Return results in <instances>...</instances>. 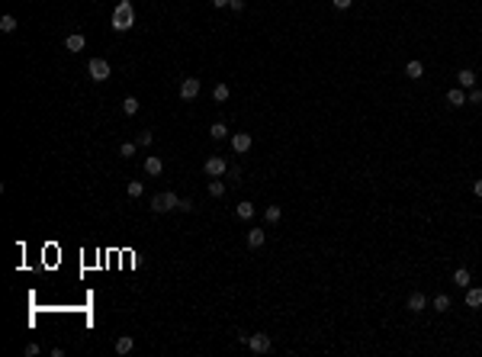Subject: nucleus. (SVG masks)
I'll return each instance as SVG.
<instances>
[{
	"label": "nucleus",
	"mask_w": 482,
	"mask_h": 357,
	"mask_svg": "<svg viewBox=\"0 0 482 357\" xmlns=\"http://www.w3.org/2000/svg\"><path fill=\"white\" fill-rule=\"evenodd\" d=\"M113 29L116 32L132 29V7H129V0H119V7H116V13H113Z\"/></svg>",
	"instance_id": "nucleus-1"
},
{
	"label": "nucleus",
	"mask_w": 482,
	"mask_h": 357,
	"mask_svg": "<svg viewBox=\"0 0 482 357\" xmlns=\"http://www.w3.org/2000/svg\"><path fill=\"white\" fill-rule=\"evenodd\" d=\"M180 206V196L174 193H154L151 196V212H168V210H177Z\"/></svg>",
	"instance_id": "nucleus-2"
},
{
	"label": "nucleus",
	"mask_w": 482,
	"mask_h": 357,
	"mask_svg": "<svg viewBox=\"0 0 482 357\" xmlns=\"http://www.w3.org/2000/svg\"><path fill=\"white\" fill-rule=\"evenodd\" d=\"M87 71H90V78L93 81H109V62L106 58H90V64H87Z\"/></svg>",
	"instance_id": "nucleus-3"
},
{
	"label": "nucleus",
	"mask_w": 482,
	"mask_h": 357,
	"mask_svg": "<svg viewBox=\"0 0 482 357\" xmlns=\"http://www.w3.org/2000/svg\"><path fill=\"white\" fill-rule=\"evenodd\" d=\"M203 171L209 174V177H225V171H229V164H225V158H209L206 164H203Z\"/></svg>",
	"instance_id": "nucleus-4"
},
{
	"label": "nucleus",
	"mask_w": 482,
	"mask_h": 357,
	"mask_svg": "<svg viewBox=\"0 0 482 357\" xmlns=\"http://www.w3.org/2000/svg\"><path fill=\"white\" fill-rule=\"evenodd\" d=\"M270 335H248V348L254 351V354H267L270 351Z\"/></svg>",
	"instance_id": "nucleus-5"
},
{
	"label": "nucleus",
	"mask_w": 482,
	"mask_h": 357,
	"mask_svg": "<svg viewBox=\"0 0 482 357\" xmlns=\"http://www.w3.org/2000/svg\"><path fill=\"white\" fill-rule=\"evenodd\" d=\"M180 97H184V100H196L199 97V78H187L184 84H180Z\"/></svg>",
	"instance_id": "nucleus-6"
},
{
	"label": "nucleus",
	"mask_w": 482,
	"mask_h": 357,
	"mask_svg": "<svg viewBox=\"0 0 482 357\" xmlns=\"http://www.w3.org/2000/svg\"><path fill=\"white\" fill-rule=\"evenodd\" d=\"M231 148H235V155H248V151H251V135L248 132L231 135Z\"/></svg>",
	"instance_id": "nucleus-7"
},
{
	"label": "nucleus",
	"mask_w": 482,
	"mask_h": 357,
	"mask_svg": "<svg viewBox=\"0 0 482 357\" xmlns=\"http://www.w3.org/2000/svg\"><path fill=\"white\" fill-rule=\"evenodd\" d=\"M405 309L408 312H424V309H428V296H424V293H412V296H408V303H405Z\"/></svg>",
	"instance_id": "nucleus-8"
},
{
	"label": "nucleus",
	"mask_w": 482,
	"mask_h": 357,
	"mask_svg": "<svg viewBox=\"0 0 482 357\" xmlns=\"http://www.w3.org/2000/svg\"><path fill=\"white\" fill-rule=\"evenodd\" d=\"M254 212H257V206H254L251 200H241V203L235 206V216H238V219H245V222H248V219H254Z\"/></svg>",
	"instance_id": "nucleus-9"
},
{
	"label": "nucleus",
	"mask_w": 482,
	"mask_h": 357,
	"mask_svg": "<svg viewBox=\"0 0 482 357\" xmlns=\"http://www.w3.org/2000/svg\"><path fill=\"white\" fill-rule=\"evenodd\" d=\"M161 171H164V161H161L158 155H148L145 158V174H148V177H158Z\"/></svg>",
	"instance_id": "nucleus-10"
},
{
	"label": "nucleus",
	"mask_w": 482,
	"mask_h": 357,
	"mask_svg": "<svg viewBox=\"0 0 482 357\" xmlns=\"http://www.w3.org/2000/svg\"><path fill=\"white\" fill-rule=\"evenodd\" d=\"M84 45H87V39L81 32H71L68 39H64V48H68V52H84Z\"/></svg>",
	"instance_id": "nucleus-11"
},
{
	"label": "nucleus",
	"mask_w": 482,
	"mask_h": 357,
	"mask_svg": "<svg viewBox=\"0 0 482 357\" xmlns=\"http://www.w3.org/2000/svg\"><path fill=\"white\" fill-rule=\"evenodd\" d=\"M457 84H460V87H476V71L460 68V71H457Z\"/></svg>",
	"instance_id": "nucleus-12"
},
{
	"label": "nucleus",
	"mask_w": 482,
	"mask_h": 357,
	"mask_svg": "<svg viewBox=\"0 0 482 357\" xmlns=\"http://www.w3.org/2000/svg\"><path fill=\"white\" fill-rule=\"evenodd\" d=\"M116 354H129L132 348H135V338H132V335H123V338H116Z\"/></svg>",
	"instance_id": "nucleus-13"
},
{
	"label": "nucleus",
	"mask_w": 482,
	"mask_h": 357,
	"mask_svg": "<svg viewBox=\"0 0 482 357\" xmlns=\"http://www.w3.org/2000/svg\"><path fill=\"white\" fill-rule=\"evenodd\" d=\"M466 306L469 309H479L482 306V287H469L466 290Z\"/></svg>",
	"instance_id": "nucleus-14"
},
{
	"label": "nucleus",
	"mask_w": 482,
	"mask_h": 357,
	"mask_svg": "<svg viewBox=\"0 0 482 357\" xmlns=\"http://www.w3.org/2000/svg\"><path fill=\"white\" fill-rule=\"evenodd\" d=\"M264 241H267V235H264V229H251V232H248V248H260Z\"/></svg>",
	"instance_id": "nucleus-15"
},
{
	"label": "nucleus",
	"mask_w": 482,
	"mask_h": 357,
	"mask_svg": "<svg viewBox=\"0 0 482 357\" xmlns=\"http://www.w3.org/2000/svg\"><path fill=\"white\" fill-rule=\"evenodd\" d=\"M447 103H450V106H463V103H466V93L460 90V87H453V90H447Z\"/></svg>",
	"instance_id": "nucleus-16"
},
{
	"label": "nucleus",
	"mask_w": 482,
	"mask_h": 357,
	"mask_svg": "<svg viewBox=\"0 0 482 357\" xmlns=\"http://www.w3.org/2000/svg\"><path fill=\"white\" fill-rule=\"evenodd\" d=\"M469 280H473V273H469L466 267H457V271H453V283H457V287H469Z\"/></svg>",
	"instance_id": "nucleus-17"
},
{
	"label": "nucleus",
	"mask_w": 482,
	"mask_h": 357,
	"mask_svg": "<svg viewBox=\"0 0 482 357\" xmlns=\"http://www.w3.org/2000/svg\"><path fill=\"white\" fill-rule=\"evenodd\" d=\"M431 309H434V312H447V309H450V296H447V293H437L434 303H431Z\"/></svg>",
	"instance_id": "nucleus-18"
},
{
	"label": "nucleus",
	"mask_w": 482,
	"mask_h": 357,
	"mask_svg": "<svg viewBox=\"0 0 482 357\" xmlns=\"http://www.w3.org/2000/svg\"><path fill=\"white\" fill-rule=\"evenodd\" d=\"M229 97H231V90H229L225 84H215V87H212V100H215V103H225Z\"/></svg>",
	"instance_id": "nucleus-19"
},
{
	"label": "nucleus",
	"mask_w": 482,
	"mask_h": 357,
	"mask_svg": "<svg viewBox=\"0 0 482 357\" xmlns=\"http://www.w3.org/2000/svg\"><path fill=\"white\" fill-rule=\"evenodd\" d=\"M405 74H408L412 81H418L421 74H424V64H421V62H408V64H405Z\"/></svg>",
	"instance_id": "nucleus-20"
},
{
	"label": "nucleus",
	"mask_w": 482,
	"mask_h": 357,
	"mask_svg": "<svg viewBox=\"0 0 482 357\" xmlns=\"http://www.w3.org/2000/svg\"><path fill=\"white\" fill-rule=\"evenodd\" d=\"M209 135H212L215 142H222L225 135H229V129H225V123H212V126H209Z\"/></svg>",
	"instance_id": "nucleus-21"
},
{
	"label": "nucleus",
	"mask_w": 482,
	"mask_h": 357,
	"mask_svg": "<svg viewBox=\"0 0 482 357\" xmlns=\"http://www.w3.org/2000/svg\"><path fill=\"white\" fill-rule=\"evenodd\" d=\"M123 113H126V116H135V113H138V100H135V97H126V100H123Z\"/></svg>",
	"instance_id": "nucleus-22"
},
{
	"label": "nucleus",
	"mask_w": 482,
	"mask_h": 357,
	"mask_svg": "<svg viewBox=\"0 0 482 357\" xmlns=\"http://www.w3.org/2000/svg\"><path fill=\"white\" fill-rule=\"evenodd\" d=\"M0 29H3V32H13L16 29V16H0Z\"/></svg>",
	"instance_id": "nucleus-23"
},
{
	"label": "nucleus",
	"mask_w": 482,
	"mask_h": 357,
	"mask_svg": "<svg viewBox=\"0 0 482 357\" xmlns=\"http://www.w3.org/2000/svg\"><path fill=\"white\" fill-rule=\"evenodd\" d=\"M126 190H129V196H132V200H135V196H142V193H145V187H142V180H132V184L126 187Z\"/></svg>",
	"instance_id": "nucleus-24"
},
{
	"label": "nucleus",
	"mask_w": 482,
	"mask_h": 357,
	"mask_svg": "<svg viewBox=\"0 0 482 357\" xmlns=\"http://www.w3.org/2000/svg\"><path fill=\"white\" fill-rule=\"evenodd\" d=\"M209 196H225V184L222 180H212V184H209Z\"/></svg>",
	"instance_id": "nucleus-25"
},
{
	"label": "nucleus",
	"mask_w": 482,
	"mask_h": 357,
	"mask_svg": "<svg viewBox=\"0 0 482 357\" xmlns=\"http://www.w3.org/2000/svg\"><path fill=\"white\" fill-rule=\"evenodd\" d=\"M264 216H267V222H280L283 210H280V206H267V212H264Z\"/></svg>",
	"instance_id": "nucleus-26"
},
{
	"label": "nucleus",
	"mask_w": 482,
	"mask_h": 357,
	"mask_svg": "<svg viewBox=\"0 0 482 357\" xmlns=\"http://www.w3.org/2000/svg\"><path fill=\"white\" fill-rule=\"evenodd\" d=\"M151 142H154V135L148 132V129H142V132H138V139H135V145H145V148H148Z\"/></svg>",
	"instance_id": "nucleus-27"
},
{
	"label": "nucleus",
	"mask_w": 482,
	"mask_h": 357,
	"mask_svg": "<svg viewBox=\"0 0 482 357\" xmlns=\"http://www.w3.org/2000/svg\"><path fill=\"white\" fill-rule=\"evenodd\" d=\"M119 155H123V158H132V155H135V142H123Z\"/></svg>",
	"instance_id": "nucleus-28"
},
{
	"label": "nucleus",
	"mask_w": 482,
	"mask_h": 357,
	"mask_svg": "<svg viewBox=\"0 0 482 357\" xmlns=\"http://www.w3.org/2000/svg\"><path fill=\"white\" fill-rule=\"evenodd\" d=\"M469 103H482V90H476V87H469V97H466Z\"/></svg>",
	"instance_id": "nucleus-29"
},
{
	"label": "nucleus",
	"mask_w": 482,
	"mask_h": 357,
	"mask_svg": "<svg viewBox=\"0 0 482 357\" xmlns=\"http://www.w3.org/2000/svg\"><path fill=\"white\" fill-rule=\"evenodd\" d=\"M331 3H335V10H351L354 0H331Z\"/></svg>",
	"instance_id": "nucleus-30"
},
{
	"label": "nucleus",
	"mask_w": 482,
	"mask_h": 357,
	"mask_svg": "<svg viewBox=\"0 0 482 357\" xmlns=\"http://www.w3.org/2000/svg\"><path fill=\"white\" fill-rule=\"evenodd\" d=\"M229 7L235 10V13H241V10H245V0H229Z\"/></svg>",
	"instance_id": "nucleus-31"
},
{
	"label": "nucleus",
	"mask_w": 482,
	"mask_h": 357,
	"mask_svg": "<svg viewBox=\"0 0 482 357\" xmlns=\"http://www.w3.org/2000/svg\"><path fill=\"white\" fill-rule=\"evenodd\" d=\"M177 210H180V212H190V210H193V200H180V206H177Z\"/></svg>",
	"instance_id": "nucleus-32"
},
{
	"label": "nucleus",
	"mask_w": 482,
	"mask_h": 357,
	"mask_svg": "<svg viewBox=\"0 0 482 357\" xmlns=\"http://www.w3.org/2000/svg\"><path fill=\"white\" fill-rule=\"evenodd\" d=\"M473 193L482 200V177H479V180H473Z\"/></svg>",
	"instance_id": "nucleus-33"
},
{
	"label": "nucleus",
	"mask_w": 482,
	"mask_h": 357,
	"mask_svg": "<svg viewBox=\"0 0 482 357\" xmlns=\"http://www.w3.org/2000/svg\"><path fill=\"white\" fill-rule=\"evenodd\" d=\"M209 3H212L215 10H225V7H229V0H209Z\"/></svg>",
	"instance_id": "nucleus-34"
}]
</instances>
